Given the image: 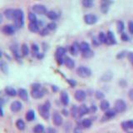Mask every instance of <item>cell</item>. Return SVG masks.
Segmentation results:
<instances>
[{"label":"cell","mask_w":133,"mask_h":133,"mask_svg":"<svg viewBox=\"0 0 133 133\" xmlns=\"http://www.w3.org/2000/svg\"><path fill=\"white\" fill-rule=\"evenodd\" d=\"M14 23L15 26L17 28H22L24 24V14L22 9H15V14H14Z\"/></svg>","instance_id":"1"},{"label":"cell","mask_w":133,"mask_h":133,"mask_svg":"<svg viewBox=\"0 0 133 133\" xmlns=\"http://www.w3.org/2000/svg\"><path fill=\"white\" fill-rule=\"evenodd\" d=\"M50 103L48 102H46L44 105H40L38 107V111H39V113L40 115L43 116L44 119H48L49 118V109H50Z\"/></svg>","instance_id":"2"},{"label":"cell","mask_w":133,"mask_h":133,"mask_svg":"<svg viewBox=\"0 0 133 133\" xmlns=\"http://www.w3.org/2000/svg\"><path fill=\"white\" fill-rule=\"evenodd\" d=\"M77 73L79 77H88L91 75V71L90 68H87V66H79V68L77 69Z\"/></svg>","instance_id":"3"},{"label":"cell","mask_w":133,"mask_h":133,"mask_svg":"<svg viewBox=\"0 0 133 133\" xmlns=\"http://www.w3.org/2000/svg\"><path fill=\"white\" fill-rule=\"evenodd\" d=\"M126 108H127V104L122 99L116 100L115 102V106H114V110L116 112H122L126 110Z\"/></svg>","instance_id":"4"},{"label":"cell","mask_w":133,"mask_h":133,"mask_svg":"<svg viewBox=\"0 0 133 133\" xmlns=\"http://www.w3.org/2000/svg\"><path fill=\"white\" fill-rule=\"evenodd\" d=\"M32 10L34 12H36V14H40V15L48 14L47 8H46L44 5H42V4H35V5H33Z\"/></svg>","instance_id":"5"},{"label":"cell","mask_w":133,"mask_h":133,"mask_svg":"<svg viewBox=\"0 0 133 133\" xmlns=\"http://www.w3.org/2000/svg\"><path fill=\"white\" fill-rule=\"evenodd\" d=\"M84 21L87 24L92 25L97 22V17L94 14H87L84 16Z\"/></svg>","instance_id":"6"},{"label":"cell","mask_w":133,"mask_h":133,"mask_svg":"<svg viewBox=\"0 0 133 133\" xmlns=\"http://www.w3.org/2000/svg\"><path fill=\"white\" fill-rule=\"evenodd\" d=\"M52 122L54 125L57 127H59L62 124V117L58 112H54L52 115Z\"/></svg>","instance_id":"7"},{"label":"cell","mask_w":133,"mask_h":133,"mask_svg":"<svg viewBox=\"0 0 133 133\" xmlns=\"http://www.w3.org/2000/svg\"><path fill=\"white\" fill-rule=\"evenodd\" d=\"M3 32L6 35H12L15 32V28L12 25L7 24L3 28Z\"/></svg>","instance_id":"8"},{"label":"cell","mask_w":133,"mask_h":133,"mask_svg":"<svg viewBox=\"0 0 133 133\" xmlns=\"http://www.w3.org/2000/svg\"><path fill=\"white\" fill-rule=\"evenodd\" d=\"M80 44H79L78 43H77V42H75V43H72V45L71 46L70 48V52L72 53V55L73 56H76L78 54L79 51H80Z\"/></svg>","instance_id":"9"},{"label":"cell","mask_w":133,"mask_h":133,"mask_svg":"<svg viewBox=\"0 0 133 133\" xmlns=\"http://www.w3.org/2000/svg\"><path fill=\"white\" fill-rule=\"evenodd\" d=\"M74 97L76 98L77 101L82 102L83 100H85V98H86V92L82 90H77V91H76V92H75Z\"/></svg>","instance_id":"10"},{"label":"cell","mask_w":133,"mask_h":133,"mask_svg":"<svg viewBox=\"0 0 133 133\" xmlns=\"http://www.w3.org/2000/svg\"><path fill=\"white\" fill-rule=\"evenodd\" d=\"M22 103L18 101H14V102H12L11 104V111H14V112H18L21 109H22Z\"/></svg>","instance_id":"11"},{"label":"cell","mask_w":133,"mask_h":133,"mask_svg":"<svg viewBox=\"0 0 133 133\" xmlns=\"http://www.w3.org/2000/svg\"><path fill=\"white\" fill-rule=\"evenodd\" d=\"M14 14H15V9H12V8H8L4 11V16L6 17L8 19H14Z\"/></svg>","instance_id":"12"},{"label":"cell","mask_w":133,"mask_h":133,"mask_svg":"<svg viewBox=\"0 0 133 133\" xmlns=\"http://www.w3.org/2000/svg\"><path fill=\"white\" fill-rule=\"evenodd\" d=\"M18 94L19 96V97L23 100V101H28V91L23 89V88H20L18 91Z\"/></svg>","instance_id":"13"},{"label":"cell","mask_w":133,"mask_h":133,"mask_svg":"<svg viewBox=\"0 0 133 133\" xmlns=\"http://www.w3.org/2000/svg\"><path fill=\"white\" fill-rule=\"evenodd\" d=\"M107 43H108V44H115L116 43L115 36H114L113 32H110V31L108 32L107 34Z\"/></svg>","instance_id":"14"},{"label":"cell","mask_w":133,"mask_h":133,"mask_svg":"<svg viewBox=\"0 0 133 133\" xmlns=\"http://www.w3.org/2000/svg\"><path fill=\"white\" fill-rule=\"evenodd\" d=\"M64 63H65V65H66V68H71V69L73 68H74V66H75V62H74V61H73L71 57H66L64 58Z\"/></svg>","instance_id":"15"},{"label":"cell","mask_w":133,"mask_h":133,"mask_svg":"<svg viewBox=\"0 0 133 133\" xmlns=\"http://www.w3.org/2000/svg\"><path fill=\"white\" fill-rule=\"evenodd\" d=\"M61 102L63 104L64 106H66L69 102V97H68V94L66 92V91H62L61 93Z\"/></svg>","instance_id":"16"},{"label":"cell","mask_w":133,"mask_h":133,"mask_svg":"<svg viewBox=\"0 0 133 133\" xmlns=\"http://www.w3.org/2000/svg\"><path fill=\"white\" fill-rule=\"evenodd\" d=\"M31 95L33 98H36V99H38V98H42L43 97V91H42L40 89L38 90H32V92H31Z\"/></svg>","instance_id":"17"},{"label":"cell","mask_w":133,"mask_h":133,"mask_svg":"<svg viewBox=\"0 0 133 133\" xmlns=\"http://www.w3.org/2000/svg\"><path fill=\"white\" fill-rule=\"evenodd\" d=\"M78 111H79V116H83L84 115L88 113L89 109L86 105H82L78 107Z\"/></svg>","instance_id":"18"},{"label":"cell","mask_w":133,"mask_h":133,"mask_svg":"<svg viewBox=\"0 0 133 133\" xmlns=\"http://www.w3.org/2000/svg\"><path fill=\"white\" fill-rule=\"evenodd\" d=\"M28 29L32 32H37L39 31V25L37 23H30L28 24Z\"/></svg>","instance_id":"19"},{"label":"cell","mask_w":133,"mask_h":133,"mask_svg":"<svg viewBox=\"0 0 133 133\" xmlns=\"http://www.w3.org/2000/svg\"><path fill=\"white\" fill-rule=\"evenodd\" d=\"M66 52V49L63 47H59L56 50V54L57 57H62Z\"/></svg>","instance_id":"20"},{"label":"cell","mask_w":133,"mask_h":133,"mask_svg":"<svg viewBox=\"0 0 133 133\" xmlns=\"http://www.w3.org/2000/svg\"><path fill=\"white\" fill-rule=\"evenodd\" d=\"M35 119V112L33 110H29L26 113V120L28 122H32Z\"/></svg>","instance_id":"21"},{"label":"cell","mask_w":133,"mask_h":133,"mask_svg":"<svg viewBox=\"0 0 133 133\" xmlns=\"http://www.w3.org/2000/svg\"><path fill=\"white\" fill-rule=\"evenodd\" d=\"M5 92L7 93V95L10 96V97H15L17 95V91L14 88H12L11 87H7L5 88Z\"/></svg>","instance_id":"22"},{"label":"cell","mask_w":133,"mask_h":133,"mask_svg":"<svg viewBox=\"0 0 133 133\" xmlns=\"http://www.w3.org/2000/svg\"><path fill=\"white\" fill-rule=\"evenodd\" d=\"M122 128L124 130H127V129H132L133 128V121H128V122H124L122 123Z\"/></svg>","instance_id":"23"},{"label":"cell","mask_w":133,"mask_h":133,"mask_svg":"<svg viewBox=\"0 0 133 133\" xmlns=\"http://www.w3.org/2000/svg\"><path fill=\"white\" fill-rule=\"evenodd\" d=\"M109 107H110V103L108 102L107 100H103L102 101L101 104H100V107L102 111H107V110H109Z\"/></svg>","instance_id":"24"},{"label":"cell","mask_w":133,"mask_h":133,"mask_svg":"<svg viewBox=\"0 0 133 133\" xmlns=\"http://www.w3.org/2000/svg\"><path fill=\"white\" fill-rule=\"evenodd\" d=\"M44 131H45L44 127L41 124L36 125V126L34 127V128H33V132L34 133H43Z\"/></svg>","instance_id":"25"},{"label":"cell","mask_w":133,"mask_h":133,"mask_svg":"<svg viewBox=\"0 0 133 133\" xmlns=\"http://www.w3.org/2000/svg\"><path fill=\"white\" fill-rule=\"evenodd\" d=\"M91 124H92V122H91V121L88 118H85L83 119L82 121V126L84 127V128H89L91 127Z\"/></svg>","instance_id":"26"},{"label":"cell","mask_w":133,"mask_h":133,"mask_svg":"<svg viewBox=\"0 0 133 133\" xmlns=\"http://www.w3.org/2000/svg\"><path fill=\"white\" fill-rule=\"evenodd\" d=\"M16 127H17V128L18 129V130L23 131L25 129V123H24V122L22 119H18L16 122Z\"/></svg>","instance_id":"27"},{"label":"cell","mask_w":133,"mask_h":133,"mask_svg":"<svg viewBox=\"0 0 133 133\" xmlns=\"http://www.w3.org/2000/svg\"><path fill=\"white\" fill-rule=\"evenodd\" d=\"M71 115L73 118H77L79 116V111H78V107L77 106H73L71 109Z\"/></svg>","instance_id":"28"},{"label":"cell","mask_w":133,"mask_h":133,"mask_svg":"<svg viewBox=\"0 0 133 133\" xmlns=\"http://www.w3.org/2000/svg\"><path fill=\"white\" fill-rule=\"evenodd\" d=\"M47 16H48V18L49 19H51V20H56L58 18V14H57L56 12H54V11H49V12H48Z\"/></svg>","instance_id":"29"},{"label":"cell","mask_w":133,"mask_h":133,"mask_svg":"<svg viewBox=\"0 0 133 133\" xmlns=\"http://www.w3.org/2000/svg\"><path fill=\"white\" fill-rule=\"evenodd\" d=\"M98 40L101 43H107V35L104 32H100L98 35Z\"/></svg>","instance_id":"30"},{"label":"cell","mask_w":133,"mask_h":133,"mask_svg":"<svg viewBox=\"0 0 133 133\" xmlns=\"http://www.w3.org/2000/svg\"><path fill=\"white\" fill-rule=\"evenodd\" d=\"M116 111L114 109H109L105 112V116L107 119H109V118L113 117V116L116 115Z\"/></svg>","instance_id":"31"},{"label":"cell","mask_w":133,"mask_h":133,"mask_svg":"<svg viewBox=\"0 0 133 133\" xmlns=\"http://www.w3.org/2000/svg\"><path fill=\"white\" fill-rule=\"evenodd\" d=\"M80 49H81V51L82 52L87 51V50H90V45H89V43H87V42H82V43L80 44Z\"/></svg>","instance_id":"32"},{"label":"cell","mask_w":133,"mask_h":133,"mask_svg":"<svg viewBox=\"0 0 133 133\" xmlns=\"http://www.w3.org/2000/svg\"><path fill=\"white\" fill-rule=\"evenodd\" d=\"M0 69L3 71V72L4 73H8V65L4 61H1L0 62Z\"/></svg>","instance_id":"33"},{"label":"cell","mask_w":133,"mask_h":133,"mask_svg":"<svg viewBox=\"0 0 133 133\" xmlns=\"http://www.w3.org/2000/svg\"><path fill=\"white\" fill-rule=\"evenodd\" d=\"M109 10V5H108L107 2H103L102 4L101 5V11L103 12V14H107Z\"/></svg>","instance_id":"34"},{"label":"cell","mask_w":133,"mask_h":133,"mask_svg":"<svg viewBox=\"0 0 133 133\" xmlns=\"http://www.w3.org/2000/svg\"><path fill=\"white\" fill-rule=\"evenodd\" d=\"M11 50H12V52H14V56L16 57H20V53H19V50H18V46H17V45L12 46V47H11Z\"/></svg>","instance_id":"35"},{"label":"cell","mask_w":133,"mask_h":133,"mask_svg":"<svg viewBox=\"0 0 133 133\" xmlns=\"http://www.w3.org/2000/svg\"><path fill=\"white\" fill-rule=\"evenodd\" d=\"M111 78H112V73L110 72H108L104 73V75L102 77V80L107 82V81H110Z\"/></svg>","instance_id":"36"},{"label":"cell","mask_w":133,"mask_h":133,"mask_svg":"<svg viewBox=\"0 0 133 133\" xmlns=\"http://www.w3.org/2000/svg\"><path fill=\"white\" fill-rule=\"evenodd\" d=\"M94 55V53H93V51L92 50H87V51L86 52H82V57H85V58H90L91 57Z\"/></svg>","instance_id":"37"},{"label":"cell","mask_w":133,"mask_h":133,"mask_svg":"<svg viewBox=\"0 0 133 133\" xmlns=\"http://www.w3.org/2000/svg\"><path fill=\"white\" fill-rule=\"evenodd\" d=\"M116 28H117V31L119 32H122L124 28H125V25H124V23L122 21H118L117 22V24H116Z\"/></svg>","instance_id":"38"},{"label":"cell","mask_w":133,"mask_h":133,"mask_svg":"<svg viewBox=\"0 0 133 133\" xmlns=\"http://www.w3.org/2000/svg\"><path fill=\"white\" fill-rule=\"evenodd\" d=\"M29 53V48L27 44L22 45V54L23 56H28Z\"/></svg>","instance_id":"39"},{"label":"cell","mask_w":133,"mask_h":133,"mask_svg":"<svg viewBox=\"0 0 133 133\" xmlns=\"http://www.w3.org/2000/svg\"><path fill=\"white\" fill-rule=\"evenodd\" d=\"M28 19L30 20V23H37V17H36L35 14H33V12H29L28 14Z\"/></svg>","instance_id":"40"},{"label":"cell","mask_w":133,"mask_h":133,"mask_svg":"<svg viewBox=\"0 0 133 133\" xmlns=\"http://www.w3.org/2000/svg\"><path fill=\"white\" fill-rule=\"evenodd\" d=\"M82 5L85 8H91L93 5V2L91 0H83L82 1Z\"/></svg>","instance_id":"41"},{"label":"cell","mask_w":133,"mask_h":133,"mask_svg":"<svg viewBox=\"0 0 133 133\" xmlns=\"http://www.w3.org/2000/svg\"><path fill=\"white\" fill-rule=\"evenodd\" d=\"M104 97H105V95H104V93L102 92V91H96V97H97V99H103Z\"/></svg>","instance_id":"42"},{"label":"cell","mask_w":133,"mask_h":133,"mask_svg":"<svg viewBox=\"0 0 133 133\" xmlns=\"http://www.w3.org/2000/svg\"><path fill=\"white\" fill-rule=\"evenodd\" d=\"M57 28V24L55 23H49L47 26V28L48 30H54Z\"/></svg>","instance_id":"43"},{"label":"cell","mask_w":133,"mask_h":133,"mask_svg":"<svg viewBox=\"0 0 133 133\" xmlns=\"http://www.w3.org/2000/svg\"><path fill=\"white\" fill-rule=\"evenodd\" d=\"M40 34L42 36H46V35H48V29L46 28H43V29H42V30L40 31Z\"/></svg>","instance_id":"44"},{"label":"cell","mask_w":133,"mask_h":133,"mask_svg":"<svg viewBox=\"0 0 133 133\" xmlns=\"http://www.w3.org/2000/svg\"><path fill=\"white\" fill-rule=\"evenodd\" d=\"M121 37H122V40H123L125 42H127L129 40V37L127 36V33H125V32L122 33V36H121Z\"/></svg>","instance_id":"45"},{"label":"cell","mask_w":133,"mask_h":133,"mask_svg":"<svg viewBox=\"0 0 133 133\" xmlns=\"http://www.w3.org/2000/svg\"><path fill=\"white\" fill-rule=\"evenodd\" d=\"M44 133H57V132H56V130L54 128H52V127H48L47 130L44 131Z\"/></svg>","instance_id":"46"},{"label":"cell","mask_w":133,"mask_h":133,"mask_svg":"<svg viewBox=\"0 0 133 133\" xmlns=\"http://www.w3.org/2000/svg\"><path fill=\"white\" fill-rule=\"evenodd\" d=\"M128 28H129V31H130V32L131 33V34H133V22H129L128 23Z\"/></svg>","instance_id":"47"},{"label":"cell","mask_w":133,"mask_h":133,"mask_svg":"<svg viewBox=\"0 0 133 133\" xmlns=\"http://www.w3.org/2000/svg\"><path fill=\"white\" fill-rule=\"evenodd\" d=\"M127 57H128L129 61H130V62H131V63L133 65V52H128Z\"/></svg>","instance_id":"48"},{"label":"cell","mask_w":133,"mask_h":133,"mask_svg":"<svg viewBox=\"0 0 133 133\" xmlns=\"http://www.w3.org/2000/svg\"><path fill=\"white\" fill-rule=\"evenodd\" d=\"M32 52H38V50H39V48H38V46H37V44H32Z\"/></svg>","instance_id":"49"},{"label":"cell","mask_w":133,"mask_h":133,"mask_svg":"<svg viewBox=\"0 0 133 133\" xmlns=\"http://www.w3.org/2000/svg\"><path fill=\"white\" fill-rule=\"evenodd\" d=\"M32 90H38L40 89V87L41 85L38 84V83H34V84H32Z\"/></svg>","instance_id":"50"},{"label":"cell","mask_w":133,"mask_h":133,"mask_svg":"<svg viewBox=\"0 0 133 133\" xmlns=\"http://www.w3.org/2000/svg\"><path fill=\"white\" fill-rule=\"evenodd\" d=\"M125 55H126V52L123 51V52H121L117 54V56H116V57L117 58H122L125 57Z\"/></svg>","instance_id":"51"},{"label":"cell","mask_w":133,"mask_h":133,"mask_svg":"<svg viewBox=\"0 0 133 133\" xmlns=\"http://www.w3.org/2000/svg\"><path fill=\"white\" fill-rule=\"evenodd\" d=\"M68 83H69V84H70L71 86H72V87H75V86H76V84H77V82H75L74 80H72V79H69V80H68Z\"/></svg>","instance_id":"52"},{"label":"cell","mask_w":133,"mask_h":133,"mask_svg":"<svg viewBox=\"0 0 133 133\" xmlns=\"http://www.w3.org/2000/svg\"><path fill=\"white\" fill-rule=\"evenodd\" d=\"M74 133H82V128L81 127H76L74 129V131H73Z\"/></svg>","instance_id":"53"},{"label":"cell","mask_w":133,"mask_h":133,"mask_svg":"<svg viewBox=\"0 0 133 133\" xmlns=\"http://www.w3.org/2000/svg\"><path fill=\"white\" fill-rule=\"evenodd\" d=\"M129 97H130V99L133 102V89H131L129 91Z\"/></svg>","instance_id":"54"},{"label":"cell","mask_w":133,"mask_h":133,"mask_svg":"<svg viewBox=\"0 0 133 133\" xmlns=\"http://www.w3.org/2000/svg\"><path fill=\"white\" fill-rule=\"evenodd\" d=\"M57 62L59 64H62L64 62V59L62 57H57Z\"/></svg>","instance_id":"55"},{"label":"cell","mask_w":133,"mask_h":133,"mask_svg":"<svg viewBox=\"0 0 133 133\" xmlns=\"http://www.w3.org/2000/svg\"><path fill=\"white\" fill-rule=\"evenodd\" d=\"M92 42H93V44H94V45H96V46H97V45H99L100 43H100V42H99V40L97 41L96 38H93Z\"/></svg>","instance_id":"56"},{"label":"cell","mask_w":133,"mask_h":133,"mask_svg":"<svg viewBox=\"0 0 133 133\" xmlns=\"http://www.w3.org/2000/svg\"><path fill=\"white\" fill-rule=\"evenodd\" d=\"M96 110H97V107H96V106H91V108H90V111H92V112H94V111H96Z\"/></svg>","instance_id":"57"},{"label":"cell","mask_w":133,"mask_h":133,"mask_svg":"<svg viewBox=\"0 0 133 133\" xmlns=\"http://www.w3.org/2000/svg\"><path fill=\"white\" fill-rule=\"evenodd\" d=\"M62 114H63L64 116H68V111H66V109H65V110L63 109V110L62 111Z\"/></svg>","instance_id":"58"},{"label":"cell","mask_w":133,"mask_h":133,"mask_svg":"<svg viewBox=\"0 0 133 133\" xmlns=\"http://www.w3.org/2000/svg\"><path fill=\"white\" fill-rule=\"evenodd\" d=\"M3 116V111L2 107L0 106V116Z\"/></svg>","instance_id":"59"},{"label":"cell","mask_w":133,"mask_h":133,"mask_svg":"<svg viewBox=\"0 0 133 133\" xmlns=\"http://www.w3.org/2000/svg\"><path fill=\"white\" fill-rule=\"evenodd\" d=\"M3 15L2 14H0V24H1L2 23V22H3Z\"/></svg>","instance_id":"60"},{"label":"cell","mask_w":133,"mask_h":133,"mask_svg":"<svg viewBox=\"0 0 133 133\" xmlns=\"http://www.w3.org/2000/svg\"><path fill=\"white\" fill-rule=\"evenodd\" d=\"M52 89H53L54 91H57V90H58V88H57V87H56L55 86H53V87H52Z\"/></svg>","instance_id":"61"},{"label":"cell","mask_w":133,"mask_h":133,"mask_svg":"<svg viewBox=\"0 0 133 133\" xmlns=\"http://www.w3.org/2000/svg\"><path fill=\"white\" fill-rule=\"evenodd\" d=\"M2 57V52H1V51H0V57Z\"/></svg>","instance_id":"62"},{"label":"cell","mask_w":133,"mask_h":133,"mask_svg":"<svg viewBox=\"0 0 133 133\" xmlns=\"http://www.w3.org/2000/svg\"><path fill=\"white\" fill-rule=\"evenodd\" d=\"M128 133H133V132H128Z\"/></svg>","instance_id":"63"}]
</instances>
